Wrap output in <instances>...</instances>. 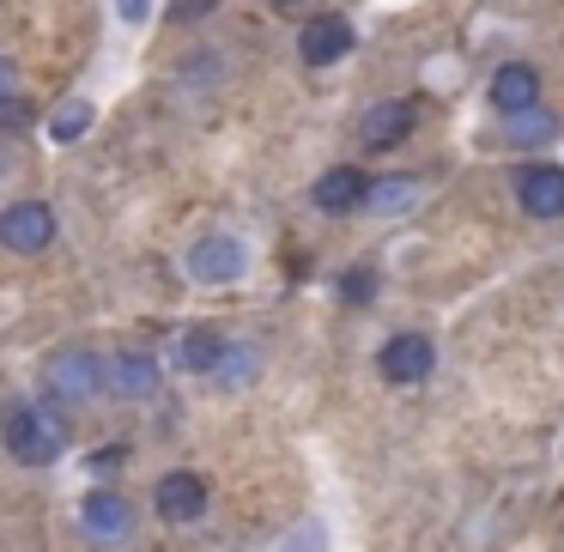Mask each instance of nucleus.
<instances>
[{"label":"nucleus","instance_id":"1","mask_svg":"<svg viewBox=\"0 0 564 552\" xmlns=\"http://www.w3.org/2000/svg\"><path fill=\"white\" fill-rule=\"evenodd\" d=\"M0 443L19 467H50L55 455L67 450V425L55 419V407H37V401H19L0 413Z\"/></svg>","mask_w":564,"mask_h":552},{"label":"nucleus","instance_id":"2","mask_svg":"<svg viewBox=\"0 0 564 552\" xmlns=\"http://www.w3.org/2000/svg\"><path fill=\"white\" fill-rule=\"evenodd\" d=\"M43 382H50V394H62V401H98L104 394V358L91 353V346H62V353L43 365Z\"/></svg>","mask_w":564,"mask_h":552},{"label":"nucleus","instance_id":"3","mask_svg":"<svg viewBox=\"0 0 564 552\" xmlns=\"http://www.w3.org/2000/svg\"><path fill=\"white\" fill-rule=\"evenodd\" d=\"M0 243L13 249V256H37V249L55 243V213L43 201H13V207L0 213Z\"/></svg>","mask_w":564,"mask_h":552},{"label":"nucleus","instance_id":"4","mask_svg":"<svg viewBox=\"0 0 564 552\" xmlns=\"http://www.w3.org/2000/svg\"><path fill=\"white\" fill-rule=\"evenodd\" d=\"M243 268H249V249L225 231L200 237V243L188 249V280H200V285H231Z\"/></svg>","mask_w":564,"mask_h":552},{"label":"nucleus","instance_id":"5","mask_svg":"<svg viewBox=\"0 0 564 552\" xmlns=\"http://www.w3.org/2000/svg\"><path fill=\"white\" fill-rule=\"evenodd\" d=\"M152 504H159V516L164 522H200L207 516V479L200 474H188V467H176V474H164L159 486H152Z\"/></svg>","mask_w":564,"mask_h":552},{"label":"nucleus","instance_id":"6","mask_svg":"<svg viewBox=\"0 0 564 552\" xmlns=\"http://www.w3.org/2000/svg\"><path fill=\"white\" fill-rule=\"evenodd\" d=\"M431 365H437V346H431L425 334H394V340L377 353L382 382H401V389H406V382H425Z\"/></svg>","mask_w":564,"mask_h":552},{"label":"nucleus","instance_id":"7","mask_svg":"<svg viewBox=\"0 0 564 552\" xmlns=\"http://www.w3.org/2000/svg\"><path fill=\"white\" fill-rule=\"evenodd\" d=\"M516 201L534 219H558L564 213V164H522L516 171Z\"/></svg>","mask_w":564,"mask_h":552},{"label":"nucleus","instance_id":"8","mask_svg":"<svg viewBox=\"0 0 564 552\" xmlns=\"http://www.w3.org/2000/svg\"><path fill=\"white\" fill-rule=\"evenodd\" d=\"M104 382H110L122 401H152V394H159V358L128 346V353L104 358Z\"/></svg>","mask_w":564,"mask_h":552},{"label":"nucleus","instance_id":"9","mask_svg":"<svg viewBox=\"0 0 564 552\" xmlns=\"http://www.w3.org/2000/svg\"><path fill=\"white\" fill-rule=\"evenodd\" d=\"M79 528H86L98 546H116V540H128V528H134V510H128L122 491H86V504H79Z\"/></svg>","mask_w":564,"mask_h":552},{"label":"nucleus","instance_id":"10","mask_svg":"<svg viewBox=\"0 0 564 552\" xmlns=\"http://www.w3.org/2000/svg\"><path fill=\"white\" fill-rule=\"evenodd\" d=\"M297 55H304L310 67H334L340 55H352V25H346L340 13H322L304 25V37H297Z\"/></svg>","mask_w":564,"mask_h":552},{"label":"nucleus","instance_id":"11","mask_svg":"<svg viewBox=\"0 0 564 552\" xmlns=\"http://www.w3.org/2000/svg\"><path fill=\"white\" fill-rule=\"evenodd\" d=\"M365 195H370V176L358 171V164H334V171H322L316 188H310V201H316L322 213H352V207H365Z\"/></svg>","mask_w":564,"mask_h":552},{"label":"nucleus","instance_id":"12","mask_svg":"<svg viewBox=\"0 0 564 552\" xmlns=\"http://www.w3.org/2000/svg\"><path fill=\"white\" fill-rule=\"evenodd\" d=\"M413 122H419V104H413V98L370 104V116H365V147H370V152H389V147H401V140L413 134Z\"/></svg>","mask_w":564,"mask_h":552},{"label":"nucleus","instance_id":"13","mask_svg":"<svg viewBox=\"0 0 564 552\" xmlns=\"http://www.w3.org/2000/svg\"><path fill=\"white\" fill-rule=\"evenodd\" d=\"M491 104H498L503 116L528 110V104H540V74L528 62H503L498 74H491Z\"/></svg>","mask_w":564,"mask_h":552},{"label":"nucleus","instance_id":"14","mask_svg":"<svg viewBox=\"0 0 564 552\" xmlns=\"http://www.w3.org/2000/svg\"><path fill=\"white\" fill-rule=\"evenodd\" d=\"M219 358H225V334L219 328H188L183 334V346H176V365L183 370H219Z\"/></svg>","mask_w":564,"mask_h":552},{"label":"nucleus","instance_id":"15","mask_svg":"<svg viewBox=\"0 0 564 552\" xmlns=\"http://www.w3.org/2000/svg\"><path fill=\"white\" fill-rule=\"evenodd\" d=\"M413 195H419L413 176H382V183H370L365 207H377V213H406V207H413Z\"/></svg>","mask_w":564,"mask_h":552},{"label":"nucleus","instance_id":"16","mask_svg":"<svg viewBox=\"0 0 564 552\" xmlns=\"http://www.w3.org/2000/svg\"><path fill=\"white\" fill-rule=\"evenodd\" d=\"M91 128V104L86 98H67L62 110L50 116V140H79Z\"/></svg>","mask_w":564,"mask_h":552},{"label":"nucleus","instance_id":"17","mask_svg":"<svg viewBox=\"0 0 564 552\" xmlns=\"http://www.w3.org/2000/svg\"><path fill=\"white\" fill-rule=\"evenodd\" d=\"M546 134H552V116L540 110V104H528V110L510 116V140H516V147H534V140H546Z\"/></svg>","mask_w":564,"mask_h":552},{"label":"nucleus","instance_id":"18","mask_svg":"<svg viewBox=\"0 0 564 552\" xmlns=\"http://www.w3.org/2000/svg\"><path fill=\"white\" fill-rule=\"evenodd\" d=\"M213 377H219L225 389H243V382L256 377V353H249V346H225V358H219V370H213Z\"/></svg>","mask_w":564,"mask_h":552},{"label":"nucleus","instance_id":"19","mask_svg":"<svg viewBox=\"0 0 564 552\" xmlns=\"http://www.w3.org/2000/svg\"><path fill=\"white\" fill-rule=\"evenodd\" d=\"M370 292H377V273H370V268H346L340 273V297H346V304H370Z\"/></svg>","mask_w":564,"mask_h":552},{"label":"nucleus","instance_id":"20","mask_svg":"<svg viewBox=\"0 0 564 552\" xmlns=\"http://www.w3.org/2000/svg\"><path fill=\"white\" fill-rule=\"evenodd\" d=\"M0 128H7V134H25V128H31V104L7 91V98H0Z\"/></svg>","mask_w":564,"mask_h":552},{"label":"nucleus","instance_id":"21","mask_svg":"<svg viewBox=\"0 0 564 552\" xmlns=\"http://www.w3.org/2000/svg\"><path fill=\"white\" fill-rule=\"evenodd\" d=\"M213 7H219V0H176L171 13H176V19H183V25H188V19H207Z\"/></svg>","mask_w":564,"mask_h":552},{"label":"nucleus","instance_id":"22","mask_svg":"<svg viewBox=\"0 0 564 552\" xmlns=\"http://www.w3.org/2000/svg\"><path fill=\"white\" fill-rule=\"evenodd\" d=\"M285 552H322V528H316V522H310V528H297V534H292V546H285Z\"/></svg>","mask_w":564,"mask_h":552},{"label":"nucleus","instance_id":"23","mask_svg":"<svg viewBox=\"0 0 564 552\" xmlns=\"http://www.w3.org/2000/svg\"><path fill=\"white\" fill-rule=\"evenodd\" d=\"M116 7H122V19H128V25H140V19L152 13V0H116Z\"/></svg>","mask_w":564,"mask_h":552},{"label":"nucleus","instance_id":"24","mask_svg":"<svg viewBox=\"0 0 564 552\" xmlns=\"http://www.w3.org/2000/svg\"><path fill=\"white\" fill-rule=\"evenodd\" d=\"M7 91H13V62L0 55V98H7Z\"/></svg>","mask_w":564,"mask_h":552},{"label":"nucleus","instance_id":"25","mask_svg":"<svg viewBox=\"0 0 564 552\" xmlns=\"http://www.w3.org/2000/svg\"><path fill=\"white\" fill-rule=\"evenodd\" d=\"M273 7H297V0H273Z\"/></svg>","mask_w":564,"mask_h":552}]
</instances>
